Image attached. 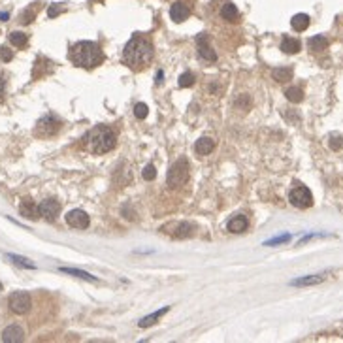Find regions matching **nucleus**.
Segmentation results:
<instances>
[{"instance_id":"nucleus-1","label":"nucleus","mask_w":343,"mask_h":343,"mask_svg":"<svg viewBox=\"0 0 343 343\" xmlns=\"http://www.w3.org/2000/svg\"><path fill=\"white\" fill-rule=\"evenodd\" d=\"M123 59L132 70H143L153 61V45L149 40H145L141 36H132L129 43L125 45Z\"/></svg>"},{"instance_id":"nucleus-2","label":"nucleus","mask_w":343,"mask_h":343,"mask_svg":"<svg viewBox=\"0 0 343 343\" xmlns=\"http://www.w3.org/2000/svg\"><path fill=\"white\" fill-rule=\"evenodd\" d=\"M70 61L81 68H95V66L102 65L104 53L95 42L83 40V42H77L70 49Z\"/></svg>"},{"instance_id":"nucleus-3","label":"nucleus","mask_w":343,"mask_h":343,"mask_svg":"<svg viewBox=\"0 0 343 343\" xmlns=\"http://www.w3.org/2000/svg\"><path fill=\"white\" fill-rule=\"evenodd\" d=\"M85 143L87 149L91 153H97V155H102V153H107L115 147L117 143V136L115 132L109 129V127H95L87 132L85 136Z\"/></svg>"},{"instance_id":"nucleus-4","label":"nucleus","mask_w":343,"mask_h":343,"mask_svg":"<svg viewBox=\"0 0 343 343\" xmlns=\"http://www.w3.org/2000/svg\"><path fill=\"white\" fill-rule=\"evenodd\" d=\"M189 179V162L187 159H177L168 170V185L172 189H179Z\"/></svg>"},{"instance_id":"nucleus-5","label":"nucleus","mask_w":343,"mask_h":343,"mask_svg":"<svg viewBox=\"0 0 343 343\" xmlns=\"http://www.w3.org/2000/svg\"><path fill=\"white\" fill-rule=\"evenodd\" d=\"M8 306H10V309L13 311L15 315H25L27 311L31 309V306H33L31 294H29V292H25V290H17V292L10 294Z\"/></svg>"},{"instance_id":"nucleus-6","label":"nucleus","mask_w":343,"mask_h":343,"mask_svg":"<svg viewBox=\"0 0 343 343\" xmlns=\"http://www.w3.org/2000/svg\"><path fill=\"white\" fill-rule=\"evenodd\" d=\"M59 129H61V121L57 117H53V115H45L36 125V136L47 138V136H53Z\"/></svg>"},{"instance_id":"nucleus-7","label":"nucleus","mask_w":343,"mask_h":343,"mask_svg":"<svg viewBox=\"0 0 343 343\" xmlns=\"http://www.w3.org/2000/svg\"><path fill=\"white\" fill-rule=\"evenodd\" d=\"M290 204L294 206V207H309L313 204V194L308 187H296V189H292L290 191V196H289Z\"/></svg>"},{"instance_id":"nucleus-8","label":"nucleus","mask_w":343,"mask_h":343,"mask_svg":"<svg viewBox=\"0 0 343 343\" xmlns=\"http://www.w3.org/2000/svg\"><path fill=\"white\" fill-rule=\"evenodd\" d=\"M38 211H40V217H43L45 221H55L59 217V213H61V204L57 200L47 198V200H43L42 204L38 206Z\"/></svg>"},{"instance_id":"nucleus-9","label":"nucleus","mask_w":343,"mask_h":343,"mask_svg":"<svg viewBox=\"0 0 343 343\" xmlns=\"http://www.w3.org/2000/svg\"><path fill=\"white\" fill-rule=\"evenodd\" d=\"M66 223L72 226V228L83 230V228L89 226V215L83 209H72L70 213L66 215Z\"/></svg>"},{"instance_id":"nucleus-10","label":"nucleus","mask_w":343,"mask_h":343,"mask_svg":"<svg viewBox=\"0 0 343 343\" xmlns=\"http://www.w3.org/2000/svg\"><path fill=\"white\" fill-rule=\"evenodd\" d=\"M191 228L193 226L189 225V223H170V225L162 226V232L172 234V236L175 238H185L191 234Z\"/></svg>"},{"instance_id":"nucleus-11","label":"nucleus","mask_w":343,"mask_h":343,"mask_svg":"<svg viewBox=\"0 0 343 343\" xmlns=\"http://www.w3.org/2000/svg\"><path fill=\"white\" fill-rule=\"evenodd\" d=\"M23 340H25V332L17 324H11L2 332V342L4 343H21Z\"/></svg>"},{"instance_id":"nucleus-12","label":"nucleus","mask_w":343,"mask_h":343,"mask_svg":"<svg viewBox=\"0 0 343 343\" xmlns=\"http://www.w3.org/2000/svg\"><path fill=\"white\" fill-rule=\"evenodd\" d=\"M196 42H198V55L202 59H206V61H217V55H215V51L209 47V43H207V34H200L196 38Z\"/></svg>"},{"instance_id":"nucleus-13","label":"nucleus","mask_w":343,"mask_h":343,"mask_svg":"<svg viewBox=\"0 0 343 343\" xmlns=\"http://www.w3.org/2000/svg\"><path fill=\"white\" fill-rule=\"evenodd\" d=\"M19 213H21L25 219H31V221H36V219L40 217L38 206L34 204L31 198H25L21 204H19Z\"/></svg>"},{"instance_id":"nucleus-14","label":"nucleus","mask_w":343,"mask_h":343,"mask_svg":"<svg viewBox=\"0 0 343 343\" xmlns=\"http://www.w3.org/2000/svg\"><path fill=\"white\" fill-rule=\"evenodd\" d=\"M189 15H191V11H189V8H187L183 2H173V4H172L170 17L175 23H183Z\"/></svg>"},{"instance_id":"nucleus-15","label":"nucleus","mask_w":343,"mask_h":343,"mask_svg":"<svg viewBox=\"0 0 343 343\" xmlns=\"http://www.w3.org/2000/svg\"><path fill=\"white\" fill-rule=\"evenodd\" d=\"M326 279L324 274H317V275H308V277H300V279H292L290 285L292 287H309V285H319Z\"/></svg>"},{"instance_id":"nucleus-16","label":"nucleus","mask_w":343,"mask_h":343,"mask_svg":"<svg viewBox=\"0 0 343 343\" xmlns=\"http://www.w3.org/2000/svg\"><path fill=\"white\" fill-rule=\"evenodd\" d=\"M168 311H170V308H162V309L155 311V313H151L147 317H143V319L139 321V328H149V326H153V324L159 321L162 315H166Z\"/></svg>"},{"instance_id":"nucleus-17","label":"nucleus","mask_w":343,"mask_h":343,"mask_svg":"<svg viewBox=\"0 0 343 343\" xmlns=\"http://www.w3.org/2000/svg\"><path fill=\"white\" fill-rule=\"evenodd\" d=\"M290 25L296 33H304L308 27H309V17L306 13H296L292 19H290Z\"/></svg>"},{"instance_id":"nucleus-18","label":"nucleus","mask_w":343,"mask_h":343,"mask_svg":"<svg viewBox=\"0 0 343 343\" xmlns=\"http://www.w3.org/2000/svg\"><path fill=\"white\" fill-rule=\"evenodd\" d=\"M302 49V43L296 40V38H283V42H281V51L283 53H289V55H294L298 53Z\"/></svg>"},{"instance_id":"nucleus-19","label":"nucleus","mask_w":343,"mask_h":343,"mask_svg":"<svg viewBox=\"0 0 343 343\" xmlns=\"http://www.w3.org/2000/svg\"><path fill=\"white\" fill-rule=\"evenodd\" d=\"M247 228V219L243 215H238L234 219H230V223H228V230L230 232H234V234H241V232H245Z\"/></svg>"},{"instance_id":"nucleus-20","label":"nucleus","mask_w":343,"mask_h":343,"mask_svg":"<svg viewBox=\"0 0 343 343\" xmlns=\"http://www.w3.org/2000/svg\"><path fill=\"white\" fill-rule=\"evenodd\" d=\"M215 147V141L211 138H200L196 141V145H194V149L198 155H209Z\"/></svg>"},{"instance_id":"nucleus-21","label":"nucleus","mask_w":343,"mask_h":343,"mask_svg":"<svg viewBox=\"0 0 343 343\" xmlns=\"http://www.w3.org/2000/svg\"><path fill=\"white\" fill-rule=\"evenodd\" d=\"M238 15H240V13H238V8L232 2L223 4V8H221V17H223L225 21H236Z\"/></svg>"},{"instance_id":"nucleus-22","label":"nucleus","mask_w":343,"mask_h":343,"mask_svg":"<svg viewBox=\"0 0 343 343\" xmlns=\"http://www.w3.org/2000/svg\"><path fill=\"white\" fill-rule=\"evenodd\" d=\"M308 45H309L311 51H324L328 47V40L324 36H313V38H309Z\"/></svg>"},{"instance_id":"nucleus-23","label":"nucleus","mask_w":343,"mask_h":343,"mask_svg":"<svg viewBox=\"0 0 343 343\" xmlns=\"http://www.w3.org/2000/svg\"><path fill=\"white\" fill-rule=\"evenodd\" d=\"M61 272H65V274H70V275H75V277H79V279H85V281H89V283H95V281H98V279L95 277V275L87 274V272H83V270L65 268V266H61Z\"/></svg>"},{"instance_id":"nucleus-24","label":"nucleus","mask_w":343,"mask_h":343,"mask_svg":"<svg viewBox=\"0 0 343 343\" xmlns=\"http://www.w3.org/2000/svg\"><path fill=\"white\" fill-rule=\"evenodd\" d=\"M285 97L287 100H290L292 104H298L304 100V91H302L300 87H289L287 91H285Z\"/></svg>"},{"instance_id":"nucleus-25","label":"nucleus","mask_w":343,"mask_h":343,"mask_svg":"<svg viewBox=\"0 0 343 343\" xmlns=\"http://www.w3.org/2000/svg\"><path fill=\"white\" fill-rule=\"evenodd\" d=\"M272 77L279 81V83H283V81H289L290 77H292V70L290 68H275L274 72H272Z\"/></svg>"},{"instance_id":"nucleus-26","label":"nucleus","mask_w":343,"mask_h":343,"mask_svg":"<svg viewBox=\"0 0 343 343\" xmlns=\"http://www.w3.org/2000/svg\"><path fill=\"white\" fill-rule=\"evenodd\" d=\"M29 42V38H27V34L25 33H11L10 34V43L11 45H15V47H25Z\"/></svg>"},{"instance_id":"nucleus-27","label":"nucleus","mask_w":343,"mask_h":343,"mask_svg":"<svg viewBox=\"0 0 343 343\" xmlns=\"http://www.w3.org/2000/svg\"><path fill=\"white\" fill-rule=\"evenodd\" d=\"M13 264H17V266H23V268H29V270H34V262H29V258H23V257H17V255H8Z\"/></svg>"},{"instance_id":"nucleus-28","label":"nucleus","mask_w":343,"mask_h":343,"mask_svg":"<svg viewBox=\"0 0 343 343\" xmlns=\"http://www.w3.org/2000/svg\"><path fill=\"white\" fill-rule=\"evenodd\" d=\"M141 175H143V179H145V181L155 179V177H157V170H155V166H153V164H147V166L143 168V172H141Z\"/></svg>"},{"instance_id":"nucleus-29","label":"nucleus","mask_w":343,"mask_h":343,"mask_svg":"<svg viewBox=\"0 0 343 343\" xmlns=\"http://www.w3.org/2000/svg\"><path fill=\"white\" fill-rule=\"evenodd\" d=\"M194 85V75L191 72H185L179 77V87H193Z\"/></svg>"},{"instance_id":"nucleus-30","label":"nucleus","mask_w":343,"mask_h":343,"mask_svg":"<svg viewBox=\"0 0 343 343\" xmlns=\"http://www.w3.org/2000/svg\"><path fill=\"white\" fill-rule=\"evenodd\" d=\"M147 113H149V109H147V106L143 104V102H139V104H136V107H134V115L138 119H145L147 117Z\"/></svg>"},{"instance_id":"nucleus-31","label":"nucleus","mask_w":343,"mask_h":343,"mask_svg":"<svg viewBox=\"0 0 343 343\" xmlns=\"http://www.w3.org/2000/svg\"><path fill=\"white\" fill-rule=\"evenodd\" d=\"M287 241H290V234H283V236H277V238H272V240H268L264 245H279V243H287Z\"/></svg>"},{"instance_id":"nucleus-32","label":"nucleus","mask_w":343,"mask_h":343,"mask_svg":"<svg viewBox=\"0 0 343 343\" xmlns=\"http://www.w3.org/2000/svg\"><path fill=\"white\" fill-rule=\"evenodd\" d=\"M11 59H13V53H11L8 47H0V61H4V63H10Z\"/></svg>"},{"instance_id":"nucleus-33","label":"nucleus","mask_w":343,"mask_h":343,"mask_svg":"<svg viewBox=\"0 0 343 343\" xmlns=\"http://www.w3.org/2000/svg\"><path fill=\"white\" fill-rule=\"evenodd\" d=\"M330 147H332V149H342L343 147L342 136H330Z\"/></svg>"},{"instance_id":"nucleus-34","label":"nucleus","mask_w":343,"mask_h":343,"mask_svg":"<svg viewBox=\"0 0 343 343\" xmlns=\"http://www.w3.org/2000/svg\"><path fill=\"white\" fill-rule=\"evenodd\" d=\"M63 10H65L63 6H51V8L47 10V15H49V17H57V15H59Z\"/></svg>"},{"instance_id":"nucleus-35","label":"nucleus","mask_w":343,"mask_h":343,"mask_svg":"<svg viewBox=\"0 0 343 343\" xmlns=\"http://www.w3.org/2000/svg\"><path fill=\"white\" fill-rule=\"evenodd\" d=\"M34 15H36V11L34 10H29L27 13H23V23H31Z\"/></svg>"},{"instance_id":"nucleus-36","label":"nucleus","mask_w":343,"mask_h":343,"mask_svg":"<svg viewBox=\"0 0 343 343\" xmlns=\"http://www.w3.org/2000/svg\"><path fill=\"white\" fill-rule=\"evenodd\" d=\"M4 87H6V79H4V75L0 74V95L4 93Z\"/></svg>"},{"instance_id":"nucleus-37","label":"nucleus","mask_w":343,"mask_h":343,"mask_svg":"<svg viewBox=\"0 0 343 343\" xmlns=\"http://www.w3.org/2000/svg\"><path fill=\"white\" fill-rule=\"evenodd\" d=\"M8 17H10L8 13H0V21H8Z\"/></svg>"}]
</instances>
